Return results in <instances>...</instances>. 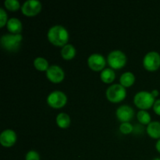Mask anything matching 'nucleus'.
Listing matches in <instances>:
<instances>
[{
	"label": "nucleus",
	"mask_w": 160,
	"mask_h": 160,
	"mask_svg": "<svg viewBox=\"0 0 160 160\" xmlns=\"http://www.w3.org/2000/svg\"><path fill=\"white\" fill-rule=\"evenodd\" d=\"M48 41L55 46L63 47L69 41V33L65 28L61 25L52 27L47 34Z\"/></svg>",
	"instance_id": "f257e3e1"
},
{
	"label": "nucleus",
	"mask_w": 160,
	"mask_h": 160,
	"mask_svg": "<svg viewBox=\"0 0 160 160\" xmlns=\"http://www.w3.org/2000/svg\"><path fill=\"white\" fill-rule=\"evenodd\" d=\"M23 37L21 34H4L1 38V45L5 50L10 52H17L20 48Z\"/></svg>",
	"instance_id": "f03ea898"
},
{
	"label": "nucleus",
	"mask_w": 160,
	"mask_h": 160,
	"mask_svg": "<svg viewBox=\"0 0 160 160\" xmlns=\"http://www.w3.org/2000/svg\"><path fill=\"white\" fill-rule=\"evenodd\" d=\"M155 97L153 96L152 92L142 91L134 95V103L141 110H146L153 107L155 102Z\"/></svg>",
	"instance_id": "7ed1b4c3"
},
{
	"label": "nucleus",
	"mask_w": 160,
	"mask_h": 160,
	"mask_svg": "<svg viewBox=\"0 0 160 160\" xmlns=\"http://www.w3.org/2000/svg\"><path fill=\"white\" fill-rule=\"evenodd\" d=\"M106 98L112 103H118L123 101L127 96L126 88L121 84H114L109 86L106 92Z\"/></svg>",
	"instance_id": "20e7f679"
},
{
	"label": "nucleus",
	"mask_w": 160,
	"mask_h": 160,
	"mask_svg": "<svg viewBox=\"0 0 160 160\" xmlns=\"http://www.w3.org/2000/svg\"><path fill=\"white\" fill-rule=\"evenodd\" d=\"M107 62L111 69L119 70L126 65L127 56L120 50H114L108 55Z\"/></svg>",
	"instance_id": "39448f33"
},
{
	"label": "nucleus",
	"mask_w": 160,
	"mask_h": 160,
	"mask_svg": "<svg viewBox=\"0 0 160 160\" xmlns=\"http://www.w3.org/2000/svg\"><path fill=\"white\" fill-rule=\"evenodd\" d=\"M67 102V97L65 93L60 91H54L48 95L47 103L53 109H61Z\"/></svg>",
	"instance_id": "423d86ee"
},
{
	"label": "nucleus",
	"mask_w": 160,
	"mask_h": 160,
	"mask_svg": "<svg viewBox=\"0 0 160 160\" xmlns=\"http://www.w3.org/2000/svg\"><path fill=\"white\" fill-rule=\"evenodd\" d=\"M143 66L148 71H156L160 67V55L156 52L147 53L143 59Z\"/></svg>",
	"instance_id": "0eeeda50"
},
{
	"label": "nucleus",
	"mask_w": 160,
	"mask_h": 160,
	"mask_svg": "<svg viewBox=\"0 0 160 160\" xmlns=\"http://www.w3.org/2000/svg\"><path fill=\"white\" fill-rule=\"evenodd\" d=\"M42 10V3L38 0H28L21 6V11L27 17L38 15Z\"/></svg>",
	"instance_id": "6e6552de"
},
{
	"label": "nucleus",
	"mask_w": 160,
	"mask_h": 160,
	"mask_svg": "<svg viewBox=\"0 0 160 160\" xmlns=\"http://www.w3.org/2000/svg\"><path fill=\"white\" fill-rule=\"evenodd\" d=\"M88 64L91 70L94 71H102L106 65V60L102 55L94 53L88 59Z\"/></svg>",
	"instance_id": "1a4fd4ad"
},
{
	"label": "nucleus",
	"mask_w": 160,
	"mask_h": 160,
	"mask_svg": "<svg viewBox=\"0 0 160 160\" xmlns=\"http://www.w3.org/2000/svg\"><path fill=\"white\" fill-rule=\"evenodd\" d=\"M47 78L54 84H59L63 81L65 73L60 67L57 65L50 66L46 71Z\"/></svg>",
	"instance_id": "9d476101"
},
{
	"label": "nucleus",
	"mask_w": 160,
	"mask_h": 160,
	"mask_svg": "<svg viewBox=\"0 0 160 160\" xmlns=\"http://www.w3.org/2000/svg\"><path fill=\"white\" fill-rule=\"evenodd\" d=\"M116 115L121 123H129L134 117V111L131 106L123 105L117 108Z\"/></svg>",
	"instance_id": "9b49d317"
},
{
	"label": "nucleus",
	"mask_w": 160,
	"mask_h": 160,
	"mask_svg": "<svg viewBox=\"0 0 160 160\" xmlns=\"http://www.w3.org/2000/svg\"><path fill=\"white\" fill-rule=\"evenodd\" d=\"M17 134L14 131L7 129L3 131L0 134V143L3 147L9 148L14 145L17 142Z\"/></svg>",
	"instance_id": "f8f14e48"
},
{
	"label": "nucleus",
	"mask_w": 160,
	"mask_h": 160,
	"mask_svg": "<svg viewBox=\"0 0 160 160\" xmlns=\"http://www.w3.org/2000/svg\"><path fill=\"white\" fill-rule=\"evenodd\" d=\"M6 26H7L8 31L12 34H20L23 28L21 21L16 17L9 19L6 23Z\"/></svg>",
	"instance_id": "ddd939ff"
},
{
	"label": "nucleus",
	"mask_w": 160,
	"mask_h": 160,
	"mask_svg": "<svg viewBox=\"0 0 160 160\" xmlns=\"http://www.w3.org/2000/svg\"><path fill=\"white\" fill-rule=\"evenodd\" d=\"M147 134L153 139H160V122L152 121L147 126Z\"/></svg>",
	"instance_id": "4468645a"
},
{
	"label": "nucleus",
	"mask_w": 160,
	"mask_h": 160,
	"mask_svg": "<svg viewBox=\"0 0 160 160\" xmlns=\"http://www.w3.org/2000/svg\"><path fill=\"white\" fill-rule=\"evenodd\" d=\"M61 56L66 60H70L76 56V48L73 45L67 44L65 46L62 47L61 50Z\"/></svg>",
	"instance_id": "2eb2a0df"
},
{
	"label": "nucleus",
	"mask_w": 160,
	"mask_h": 160,
	"mask_svg": "<svg viewBox=\"0 0 160 160\" xmlns=\"http://www.w3.org/2000/svg\"><path fill=\"white\" fill-rule=\"evenodd\" d=\"M135 81V77L131 72H126L121 75L120 78V82L124 88H129L133 85Z\"/></svg>",
	"instance_id": "dca6fc26"
},
{
	"label": "nucleus",
	"mask_w": 160,
	"mask_h": 160,
	"mask_svg": "<svg viewBox=\"0 0 160 160\" xmlns=\"http://www.w3.org/2000/svg\"><path fill=\"white\" fill-rule=\"evenodd\" d=\"M100 78H101L102 81H103L106 84H111L116 78L115 72L111 68L104 69L101 72Z\"/></svg>",
	"instance_id": "f3484780"
},
{
	"label": "nucleus",
	"mask_w": 160,
	"mask_h": 160,
	"mask_svg": "<svg viewBox=\"0 0 160 160\" xmlns=\"http://www.w3.org/2000/svg\"><path fill=\"white\" fill-rule=\"evenodd\" d=\"M56 123L58 126L62 129L69 128L70 125V117L65 112H60L56 117Z\"/></svg>",
	"instance_id": "a211bd4d"
},
{
	"label": "nucleus",
	"mask_w": 160,
	"mask_h": 160,
	"mask_svg": "<svg viewBox=\"0 0 160 160\" xmlns=\"http://www.w3.org/2000/svg\"><path fill=\"white\" fill-rule=\"evenodd\" d=\"M34 66L39 71H47L49 68L48 62L42 57H38L34 59Z\"/></svg>",
	"instance_id": "6ab92c4d"
},
{
	"label": "nucleus",
	"mask_w": 160,
	"mask_h": 160,
	"mask_svg": "<svg viewBox=\"0 0 160 160\" xmlns=\"http://www.w3.org/2000/svg\"><path fill=\"white\" fill-rule=\"evenodd\" d=\"M137 118L142 125H148L151 123V116L146 110H140L138 112Z\"/></svg>",
	"instance_id": "aec40b11"
},
{
	"label": "nucleus",
	"mask_w": 160,
	"mask_h": 160,
	"mask_svg": "<svg viewBox=\"0 0 160 160\" xmlns=\"http://www.w3.org/2000/svg\"><path fill=\"white\" fill-rule=\"evenodd\" d=\"M4 6L9 11H17L20 7V2L17 0H6Z\"/></svg>",
	"instance_id": "412c9836"
},
{
	"label": "nucleus",
	"mask_w": 160,
	"mask_h": 160,
	"mask_svg": "<svg viewBox=\"0 0 160 160\" xmlns=\"http://www.w3.org/2000/svg\"><path fill=\"white\" fill-rule=\"evenodd\" d=\"M120 131L123 134H129L134 131V127L130 123H122L120 126Z\"/></svg>",
	"instance_id": "4be33fe9"
},
{
	"label": "nucleus",
	"mask_w": 160,
	"mask_h": 160,
	"mask_svg": "<svg viewBox=\"0 0 160 160\" xmlns=\"http://www.w3.org/2000/svg\"><path fill=\"white\" fill-rule=\"evenodd\" d=\"M7 14L3 8L0 9V28H3L8 22Z\"/></svg>",
	"instance_id": "5701e85b"
},
{
	"label": "nucleus",
	"mask_w": 160,
	"mask_h": 160,
	"mask_svg": "<svg viewBox=\"0 0 160 160\" xmlns=\"http://www.w3.org/2000/svg\"><path fill=\"white\" fill-rule=\"evenodd\" d=\"M25 160H40V156L36 151L31 150L26 154Z\"/></svg>",
	"instance_id": "b1692460"
},
{
	"label": "nucleus",
	"mask_w": 160,
	"mask_h": 160,
	"mask_svg": "<svg viewBox=\"0 0 160 160\" xmlns=\"http://www.w3.org/2000/svg\"><path fill=\"white\" fill-rule=\"evenodd\" d=\"M153 110L156 112V114L160 116V99L156 100L154 105H153Z\"/></svg>",
	"instance_id": "393cba45"
},
{
	"label": "nucleus",
	"mask_w": 160,
	"mask_h": 160,
	"mask_svg": "<svg viewBox=\"0 0 160 160\" xmlns=\"http://www.w3.org/2000/svg\"><path fill=\"white\" fill-rule=\"evenodd\" d=\"M152 95L155 97V98H156L157 96H159V92L158 90H153L152 92Z\"/></svg>",
	"instance_id": "a878e982"
},
{
	"label": "nucleus",
	"mask_w": 160,
	"mask_h": 160,
	"mask_svg": "<svg viewBox=\"0 0 160 160\" xmlns=\"http://www.w3.org/2000/svg\"><path fill=\"white\" fill-rule=\"evenodd\" d=\"M156 150L160 153V139L158 140V142H156Z\"/></svg>",
	"instance_id": "bb28decb"
},
{
	"label": "nucleus",
	"mask_w": 160,
	"mask_h": 160,
	"mask_svg": "<svg viewBox=\"0 0 160 160\" xmlns=\"http://www.w3.org/2000/svg\"><path fill=\"white\" fill-rule=\"evenodd\" d=\"M152 160H160V158H155V159Z\"/></svg>",
	"instance_id": "cd10ccee"
}]
</instances>
